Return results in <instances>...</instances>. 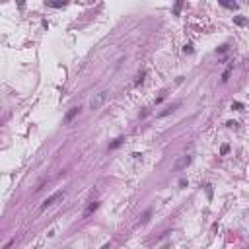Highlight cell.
Listing matches in <instances>:
<instances>
[{
	"instance_id": "4fadbf2b",
	"label": "cell",
	"mask_w": 249,
	"mask_h": 249,
	"mask_svg": "<svg viewBox=\"0 0 249 249\" xmlns=\"http://www.w3.org/2000/svg\"><path fill=\"white\" fill-rule=\"evenodd\" d=\"M228 150H230V148H228V144H224V146H222V150H220V152H222V154H228Z\"/></svg>"
},
{
	"instance_id": "5b68a950",
	"label": "cell",
	"mask_w": 249,
	"mask_h": 249,
	"mask_svg": "<svg viewBox=\"0 0 249 249\" xmlns=\"http://www.w3.org/2000/svg\"><path fill=\"white\" fill-rule=\"evenodd\" d=\"M78 113H80V107H72L70 111H68V113H66V117H64V123L68 125V123H70V121L74 119V117L78 115Z\"/></svg>"
},
{
	"instance_id": "30bf717a",
	"label": "cell",
	"mask_w": 249,
	"mask_h": 249,
	"mask_svg": "<svg viewBox=\"0 0 249 249\" xmlns=\"http://www.w3.org/2000/svg\"><path fill=\"white\" fill-rule=\"evenodd\" d=\"M222 6H226V8H230V10H238V4L234 2V4H228V2H222Z\"/></svg>"
},
{
	"instance_id": "277c9868",
	"label": "cell",
	"mask_w": 249,
	"mask_h": 249,
	"mask_svg": "<svg viewBox=\"0 0 249 249\" xmlns=\"http://www.w3.org/2000/svg\"><path fill=\"white\" fill-rule=\"evenodd\" d=\"M179 105H181V103L177 101V103H173V105L165 107V109L162 111V113H158V117H165V115H169V113H173V111H177V109H179Z\"/></svg>"
},
{
	"instance_id": "52a82bcc",
	"label": "cell",
	"mask_w": 249,
	"mask_h": 249,
	"mask_svg": "<svg viewBox=\"0 0 249 249\" xmlns=\"http://www.w3.org/2000/svg\"><path fill=\"white\" fill-rule=\"evenodd\" d=\"M121 144H123V138H115V142H111V144H109V148H111V150H115V148H119Z\"/></svg>"
},
{
	"instance_id": "9c48e42d",
	"label": "cell",
	"mask_w": 249,
	"mask_h": 249,
	"mask_svg": "<svg viewBox=\"0 0 249 249\" xmlns=\"http://www.w3.org/2000/svg\"><path fill=\"white\" fill-rule=\"evenodd\" d=\"M49 6H53V8H62V6H66V2H47Z\"/></svg>"
},
{
	"instance_id": "ba28073f",
	"label": "cell",
	"mask_w": 249,
	"mask_h": 249,
	"mask_svg": "<svg viewBox=\"0 0 249 249\" xmlns=\"http://www.w3.org/2000/svg\"><path fill=\"white\" fill-rule=\"evenodd\" d=\"M150 214H152V210H146V212L142 214V218H140V224H146V222L150 220Z\"/></svg>"
},
{
	"instance_id": "5bb4252c",
	"label": "cell",
	"mask_w": 249,
	"mask_h": 249,
	"mask_svg": "<svg viewBox=\"0 0 249 249\" xmlns=\"http://www.w3.org/2000/svg\"><path fill=\"white\" fill-rule=\"evenodd\" d=\"M228 76H230V70H226V72H224V76H222V80H224V82L228 80Z\"/></svg>"
},
{
	"instance_id": "8992f818",
	"label": "cell",
	"mask_w": 249,
	"mask_h": 249,
	"mask_svg": "<svg viewBox=\"0 0 249 249\" xmlns=\"http://www.w3.org/2000/svg\"><path fill=\"white\" fill-rule=\"evenodd\" d=\"M98 206H99V203H92V205L86 208V212H84V218H88L90 214H92V212H94V210H98Z\"/></svg>"
},
{
	"instance_id": "7a4b0ae2",
	"label": "cell",
	"mask_w": 249,
	"mask_h": 249,
	"mask_svg": "<svg viewBox=\"0 0 249 249\" xmlns=\"http://www.w3.org/2000/svg\"><path fill=\"white\" fill-rule=\"evenodd\" d=\"M191 162H193V158H191L189 154L179 156V158L175 160V163H173V169H175V171H181V169H185V167H189V165H191Z\"/></svg>"
},
{
	"instance_id": "3957f363",
	"label": "cell",
	"mask_w": 249,
	"mask_h": 249,
	"mask_svg": "<svg viewBox=\"0 0 249 249\" xmlns=\"http://www.w3.org/2000/svg\"><path fill=\"white\" fill-rule=\"evenodd\" d=\"M60 199H64V193L62 191H56V193H53V195L49 197L47 201H45L43 205H41V210H45V208H49V206H53L56 201H60Z\"/></svg>"
},
{
	"instance_id": "6da1fadb",
	"label": "cell",
	"mask_w": 249,
	"mask_h": 249,
	"mask_svg": "<svg viewBox=\"0 0 249 249\" xmlns=\"http://www.w3.org/2000/svg\"><path fill=\"white\" fill-rule=\"evenodd\" d=\"M107 99V92H99V94H94L92 99H90V107L92 109H99Z\"/></svg>"
},
{
	"instance_id": "7c38bea8",
	"label": "cell",
	"mask_w": 249,
	"mask_h": 249,
	"mask_svg": "<svg viewBox=\"0 0 249 249\" xmlns=\"http://www.w3.org/2000/svg\"><path fill=\"white\" fill-rule=\"evenodd\" d=\"M185 53H193V47H191V45H185Z\"/></svg>"
},
{
	"instance_id": "8fae6325",
	"label": "cell",
	"mask_w": 249,
	"mask_h": 249,
	"mask_svg": "<svg viewBox=\"0 0 249 249\" xmlns=\"http://www.w3.org/2000/svg\"><path fill=\"white\" fill-rule=\"evenodd\" d=\"M236 23L238 25H245V18H236Z\"/></svg>"
}]
</instances>
